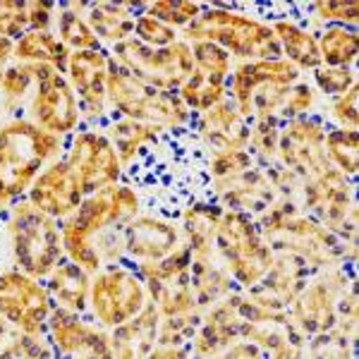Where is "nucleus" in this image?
Returning a JSON list of instances; mask_svg holds the SVG:
<instances>
[{
	"label": "nucleus",
	"instance_id": "nucleus-27",
	"mask_svg": "<svg viewBox=\"0 0 359 359\" xmlns=\"http://www.w3.org/2000/svg\"><path fill=\"white\" fill-rule=\"evenodd\" d=\"M13 57H17V62H41V65L55 67L57 72L65 74L67 72V62H69V50L62 46L60 39L53 32H39V29H29L27 34H22L15 41Z\"/></svg>",
	"mask_w": 359,
	"mask_h": 359
},
{
	"label": "nucleus",
	"instance_id": "nucleus-14",
	"mask_svg": "<svg viewBox=\"0 0 359 359\" xmlns=\"http://www.w3.org/2000/svg\"><path fill=\"white\" fill-rule=\"evenodd\" d=\"M326 130V123L318 115H304L280 123V142L276 156L278 165L287 168L302 182L333 168L323 151Z\"/></svg>",
	"mask_w": 359,
	"mask_h": 359
},
{
	"label": "nucleus",
	"instance_id": "nucleus-23",
	"mask_svg": "<svg viewBox=\"0 0 359 359\" xmlns=\"http://www.w3.org/2000/svg\"><path fill=\"white\" fill-rule=\"evenodd\" d=\"M158 309L149 302L135 318L113 328V335H108L113 359H147L158 343Z\"/></svg>",
	"mask_w": 359,
	"mask_h": 359
},
{
	"label": "nucleus",
	"instance_id": "nucleus-21",
	"mask_svg": "<svg viewBox=\"0 0 359 359\" xmlns=\"http://www.w3.org/2000/svg\"><path fill=\"white\" fill-rule=\"evenodd\" d=\"M184 245L180 228L161 218L142 216L130 221L125 228V252L139 264H154L170 257L175 249Z\"/></svg>",
	"mask_w": 359,
	"mask_h": 359
},
{
	"label": "nucleus",
	"instance_id": "nucleus-24",
	"mask_svg": "<svg viewBox=\"0 0 359 359\" xmlns=\"http://www.w3.org/2000/svg\"><path fill=\"white\" fill-rule=\"evenodd\" d=\"M273 29L278 43H280V53L290 62L292 67H297L299 72H314L316 67H321V57H318V43L316 34L311 29H304L297 25L290 17L269 22Z\"/></svg>",
	"mask_w": 359,
	"mask_h": 359
},
{
	"label": "nucleus",
	"instance_id": "nucleus-33",
	"mask_svg": "<svg viewBox=\"0 0 359 359\" xmlns=\"http://www.w3.org/2000/svg\"><path fill=\"white\" fill-rule=\"evenodd\" d=\"M278 142H280V120L278 118H259L249 123V142L247 151L254 161L264 165H273L278 156Z\"/></svg>",
	"mask_w": 359,
	"mask_h": 359
},
{
	"label": "nucleus",
	"instance_id": "nucleus-4",
	"mask_svg": "<svg viewBox=\"0 0 359 359\" xmlns=\"http://www.w3.org/2000/svg\"><path fill=\"white\" fill-rule=\"evenodd\" d=\"M184 41H208L228 50L237 60H278L283 57L273 29L252 15L228 5H204L199 17L184 27Z\"/></svg>",
	"mask_w": 359,
	"mask_h": 359
},
{
	"label": "nucleus",
	"instance_id": "nucleus-41",
	"mask_svg": "<svg viewBox=\"0 0 359 359\" xmlns=\"http://www.w3.org/2000/svg\"><path fill=\"white\" fill-rule=\"evenodd\" d=\"M0 359H53V347L43 340V335L20 333L0 352Z\"/></svg>",
	"mask_w": 359,
	"mask_h": 359
},
{
	"label": "nucleus",
	"instance_id": "nucleus-34",
	"mask_svg": "<svg viewBox=\"0 0 359 359\" xmlns=\"http://www.w3.org/2000/svg\"><path fill=\"white\" fill-rule=\"evenodd\" d=\"M189 46H192L194 69H201V72L211 74V77L228 82L230 72H233V57H230L228 50L208 41H194Z\"/></svg>",
	"mask_w": 359,
	"mask_h": 359
},
{
	"label": "nucleus",
	"instance_id": "nucleus-16",
	"mask_svg": "<svg viewBox=\"0 0 359 359\" xmlns=\"http://www.w3.org/2000/svg\"><path fill=\"white\" fill-rule=\"evenodd\" d=\"M65 161L77 175L84 194L113 187V184H118L120 172H123V163L115 154L111 139L94 130L74 135Z\"/></svg>",
	"mask_w": 359,
	"mask_h": 359
},
{
	"label": "nucleus",
	"instance_id": "nucleus-1",
	"mask_svg": "<svg viewBox=\"0 0 359 359\" xmlns=\"http://www.w3.org/2000/svg\"><path fill=\"white\" fill-rule=\"evenodd\" d=\"M254 221L271 252L297 257L311 271L335 269L347 262L345 242L290 199H276Z\"/></svg>",
	"mask_w": 359,
	"mask_h": 359
},
{
	"label": "nucleus",
	"instance_id": "nucleus-49",
	"mask_svg": "<svg viewBox=\"0 0 359 359\" xmlns=\"http://www.w3.org/2000/svg\"><path fill=\"white\" fill-rule=\"evenodd\" d=\"M13 50H15V41L0 36V79H3L5 69H8V60L13 57Z\"/></svg>",
	"mask_w": 359,
	"mask_h": 359
},
{
	"label": "nucleus",
	"instance_id": "nucleus-31",
	"mask_svg": "<svg viewBox=\"0 0 359 359\" xmlns=\"http://www.w3.org/2000/svg\"><path fill=\"white\" fill-rule=\"evenodd\" d=\"M323 151L335 170H340L345 177L355 180L359 168V132L328 127L323 139Z\"/></svg>",
	"mask_w": 359,
	"mask_h": 359
},
{
	"label": "nucleus",
	"instance_id": "nucleus-50",
	"mask_svg": "<svg viewBox=\"0 0 359 359\" xmlns=\"http://www.w3.org/2000/svg\"><path fill=\"white\" fill-rule=\"evenodd\" d=\"M5 333H8V321L0 316V345H3V340H5Z\"/></svg>",
	"mask_w": 359,
	"mask_h": 359
},
{
	"label": "nucleus",
	"instance_id": "nucleus-17",
	"mask_svg": "<svg viewBox=\"0 0 359 359\" xmlns=\"http://www.w3.org/2000/svg\"><path fill=\"white\" fill-rule=\"evenodd\" d=\"M29 204L36 206L46 216L55 221H65L79 208L84 199V189L79 184L74 170L67 165V161H55L34 180L29 187Z\"/></svg>",
	"mask_w": 359,
	"mask_h": 359
},
{
	"label": "nucleus",
	"instance_id": "nucleus-51",
	"mask_svg": "<svg viewBox=\"0 0 359 359\" xmlns=\"http://www.w3.org/2000/svg\"><path fill=\"white\" fill-rule=\"evenodd\" d=\"M74 359H113V355H94V357H74Z\"/></svg>",
	"mask_w": 359,
	"mask_h": 359
},
{
	"label": "nucleus",
	"instance_id": "nucleus-12",
	"mask_svg": "<svg viewBox=\"0 0 359 359\" xmlns=\"http://www.w3.org/2000/svg\"><path fill=\"white\" fill-rule=\"evenodd\" d=\"M149 304V292L139 273L111 266L94 273L89 290V306L96 323L103 328H118L135 318Z\"/></svg>",
	"mask_w": 359,
	"mask_h": 359
},
{
	"label": "nucleus",
	"instance_id": "nucleus-29",
	"mask_svg": "<svg viewBox=\"0 0 359 359\" xmlns=\"http://www.w3.org/2000/svg\"><path fill=\"white\" fill-rule=\"evenodd\" d=\"M161 127L156 125H147V123H137V120H130V118H120L111 123L108 127V139H111L115 154H118L120 163L123 165H130L135 161V156L144 144H151L158 139L161 135Z\"/></svg>",
	"mask_w": 359,
	"mask_h": 359
},
{
	"label": "nucleus",
	"instance_id": "nucleus-35",
	"mask_svg": "<svg viewBox=\"0 0 359 359\" xmlns=\"http://www.w3.org/2000/svg\"><path fill=\"white\" fill-rule=\"evenodd\" d=\"M311 20L323 27H355L359 22V3L357 0H318L311 5Z\"/></svg>",
	"mask_w": 359,
	"mask_h": 359
},
{
	"label": "nucleus",
	"instance_id": "nucleus-43",
	"mask_svg": "<svg viewBox=\"0 0 359 359\" xmlns=\"http://www.w3.org/2000/svg\"><path fill=\"white\" fill-rule=\"evenodd\" d=\"M27 32H29L27 3L0 0V36L13 41V39H20Z\"/></svg>",
	"mask_w": 359,
	"mask_h": 359
},
{
	"label": "nucleus",
	"instance_id": "nucleus-2",
	"mask_svg": "<svg viewBox=\"0 0 359 359\" xmlns=\"http://www.w3.org/2000/svg\"><path fill=\"white\" fill-rule=\"evenodd\" d=\"M139 211V196L127 184H113V187L98 189L86 194L77 211L65 218L60 225L62 247L72 264L84 269L86 273H98L101 262L96 259L91 242L101 233L111 228H120L135 221Z\"/></svg>",
	"mask_w": 359,
	"mask_h": 359
},
{
	"label": "nucleus",
	"instance_id": "nucleus-19",
	"mask_svg": "<svg viewBox=\"0 0 359 359\" xmlns=\"http://www.w3.org/2000/svg\"><path fill=\"white\" fill-rule=\"evenodd\" d=\"M242 328H245V311H242L240 304V294L233 292L223 302L213 304L206 311V316H201V323L192 338L189 355H194L196 359L218 355L225 347L240 343Z\"/></svg>",
	"mask_w": 359,
	"mask_h": 359
},
{
	"label": "nucleus",
	"instance_id": "nucleus-11",
	"mask_svg": "<svg viewBox=\"0 0 359 359\" xmlns=\"http://www.w3.org/2000/svg\"><path fill=\"white\" fill-rule=\"evenodd\" d=\"M352 280L355 278L347 276L343 266L326 269L314 280H306L304 290L297 294V299L287 309L292 326L306 340L333 331L338 326L340 302H343L345 292H350L355 287Z\"/></svg>",
	"mask_w": 359,
	"mask_h": 359
},
{
	"label": "nucleus",
	"instance_id": "nucleus-25",
	"mask_svg": "<svg viewBox=\"0 0 359 359\" xmlns=\"http://www.w3.org/2000/svg\"><path fill=\"white\" fill-rule=\"evenodd\" d=\"M46 280H48L46 290H48L50 299L57 304V309L72 311V314H82L86 309V304H89L91 280L84 269H79V266L72 264L69 259H62Z\"/></svg>",
	"mask_w": 359,
	"mask_h": 359
},
{
	"label": "nucleus",
	"instance_id": "nucleus-7",
	"mask_svg": "<svg viewBox=\"0 0 359 359\" xmlns=\"http://www.w3.org/2000/svg\"><path fill=\"white\" fill-rule=\"evenodd\" d=\"M108 101L123 118L156 125L161 130L184 127L192 120V113L177 94L139 82L113 57L108 65Z\"/></svg>",
	"mask_w": 359,
	"mask_h": 359
},
{
	"label": "nucleus",
	"instance_id": "nucleus-38",
	"mask_svg": "<svg viewBox=\"0 0 359 359\" xmlns=\"http://www.w3.org/2000/svg\"><path fill=\"white\" fill-rule=\"evenodd\" d=\"M311 82H314V89L321 91L323 96H340L345 94L347 89L357 84V69L355 67H316L311 72Z\"/></svg>",
	"mask_w": 359,
	"mask_h": 359
},
{
	"label": "nucleus",
	"instance_id": "nucleus-37",
	"mask_svg": "<svg viewBox=\"0 0 359 359\" xmlns=\"http://www.w3.org/2000/svg\"><path fill=\"white\" fill-rule=\"evenodd\" d=\"M257 168L254 156L242 149V151H218L211 154L208 158V172H211L213 182H225V180H233L242 172Z\"/></svg>",
	"mask_w": 359,
	"mask_h": 359
},
{
	"label": "nucleus",
	"instance_id": "nucleus-6",
	"mask_svg": "<svg viewBox=\"0 0 359 359\" xmlns=\"http://www.w3.org/2000/svg\"><path fill=\"white\" fill-rule=\"evenodd\" d=\"M8 235L17 271L36 280L48 278L55 266L65 259L57 221L41 213L29 201L15 204L8 221Z\"/></svg>",
	"mask_w": 359,
	"mask_h": 359
},
{
	"label": "nucleus",
	"instance_id": "nucleus-3",
	"mask_svg": "<svg viewBox=\"0 0 359 359\" xmlns=\"http://www.w3.org/2000/svg\"><path fill=\"white\" fill-rule=\"evenodd\" d=\"M62 139L32 120H10L0 127V206L29 192L50 163L60 161Z\"/></svg>",
	"mask_w": 359,
	"mask_h": 359
},
{
	"label": "nucleus",
	"instance_id": "nucleus-44",
	"mask_svg": "<svg viewBox=\"0 0 359 359\" xmlns=\"http://www.w3.org/2000/svg\"><path fill=\"white\" fill-rule=\"evenodd\" d=\"M32 82H34L32 67L25 65V62H17V65L5 69L3 79H0V89L10 98H22L29 91Z\"/></svg>",
	"mask_w": 359,
	"mask_h": 359
},
{
	"label": "nucleus",
	"instance_id": "nucleus-22",
	"mask_svg": "<svg viewBox=\"0 0 359 359\" xmlns=\"http://www.w3.org/2000/svg\"><path fill=\"white\" fill-rule=\"evenodd\" d=\"M196 132H199L201 142L211 149V154L242 151L249 142V120L237 113L230 98H223L221 103L201 113Z\"/></svg>",
	"mask_w": 359,
	"mask_h": 359
},
{
	"label": "nucleus",
	"instance_id": "nucleus-40",
	"mask_svg": "<svg viewBox=\"0 0 359 359\" xmlns=\"http://www.w3.org/2000/svg\"><path fill=\"white\" fill-rule=\"evenodd\" d=\"M135 39L149 48H168L177 41V29L154 20L147 13H142L135 20Z\"/></svg>",
	"mask_w": 359,
	"mask_h": 359
},
{
	"label": "nucleus",
	"instance_id": "nucleus-48",
	"mask_svg": "<svg viewBox=\"0 0 359 359\" xmlns=\"http://www.w3.org/2000/svg\"><path fill=\"white\" fill-rule=\"evenodd\" d=\"M147 359H192L187 347H154Z\"/></svg>",
	"mask_w": 359,
	"mask_h": 359
},
{
	"label": "nucleus",
	"instance_id": "nucleus-32",
	"mask_svg": "<svg viewBox=\"0 0 359 359\" xmlns=\"http://www.w3.org/2000/svg\"><path fill=\"white\" fill-rule=\"evenodd\" d=\"M84 3H67L57 17V39L69 53L79 50H101V41L94 36V32L86 25V20L79 15Z\"/></svg>",
	"mask_w": 359,
	"mask_h": 359
},
{
	"label": "nucleus",
	"instance_id": "nucleus-15",
	"mask_svg": "<svg viewBox=\"0 0 359 359\" xmlns=\"http://www.w3.org/2000/svg\"><path fill=\"white\" fill-rule=\"evenodd\" d=\"M53 311L46 285L22 271L0 273V316L20 333L43 335L48 316Z\"/></svg>",
	"mask_w": 359,
	"mask_h": 359
},
{
	"label": "nucleus",
	"instance_id": "nucleus-10",
	"mask_svg": "<svg viewBox=\"0 0 359 359\" xmlns=\"http://www.w3.org/2000/svg\"><path fill=\"white\" fill-rule=\"evenodd\" d=\"M302 208L311 218L340 237L345 245H355L357 233V201H355V182L345 177L340 170L328 168L321 175L302 182Z\"/></svg>",
	"mask_w": 359,
	"mask_h": 359
},
{
	"label": "nucleus",
	"instance_id": "nucleus-42",
	"mask_svg": "<svg viewBox=\"0 0 359 359\" xmlns=\"http://www.w3.org/2000/svg\"><path fill=\"white\" fill-rule=\"evenodd\" d=\"M359 84H355L352 89H347L345 94L331 98V106H328V113H331L335 127L340 130H355L359 127Z\"/></svg>",
	"mask_w": 359,
	"mask_h": 359
},
{
	"label": "nucleus",
	"instance_id": "nucleus-30",
	"mask_svg": "<svg viewBox=\"0 0 359 359\" xmlns=\"http://www.w3.org/2000/svg\"><path fill=\"white\" fill-rule=\"evenodd\" d=\"M177 96L189 108V113L194 111L201 115L216 103H221L223 98H228V82L211 77V74L201 72V69H194L187 77V82L180 86Z\"/></svg>",
	"mask_w": 359,
	"mask_h": 359
},
{
	"label": "nucleus",
	"instance_id": "nucleus-45",
	"mask_svg": "<svg viewBox=\"0 0 359 359\" xmlns=\"http://www.w3.org/2000/svg\"><path fill=\"white\" fill-rule=\"evenodd\" d=\"M27 13H29V29L50 32V22H53V13H55L53 3H39V0H29Z\"/></svg>",
	"mask_w": 359,
	"mask_h": 359
},
{
	"label": "nucleus",
	"instance_id": "nucleus-36",
	"mask_svg": "<svg viewBox=\"0 0 359 359\" xmlns=\"http://www.w3.org/2000/svg\"><path fill=\"white\" fill-rule=\"evenodd\" d=\"M201 8H204L201 3H187V0H158V3L147 5V15L172 29H184L199 17Z\"/></svg>",
	"mask_w": 359,
	"mask_h": 359
},
{
	"label": "nucleus",
	"instance_id": "nucleus-46",
	"mask_svg": "<svg viewBox=\"0 0 359 359\" xmlns=\"http://www.w3.org/2000/svg\"><path fill=\"white\" fill-rule=\"evenodd\" d=\"M206 359H264V352L259 347H254L247 340H240V343H233L230 347H225L218 355H211Z\"/></svg>",
	"mask_w": 359,
	"mask_h": 359
},
{
	"label": "nucleus",
	"instance_id": "nucleus-28",
	"mask_svg": "<svg viewBox=\"0 0 359 359\" xmlns=\"http://www.w3.org/2000/svg\"><path fill=\"white\" fill-rule=\"evenodd\" d=\"M318 57L326 67H355L359 55V36L355 27H323L316 36Z\"/></svg>",
	"mask_w": 359,
	"mask_h": 359
},
{
	"label": "nucleus",
	"instance_id": "nucleus-13",
	"mask_svg": "<svg viewBox=\"0 0 359 359\" xmlns=\"http://www.w3.org/2000/svg\"><path fill=\"white\" fill-rule=\"evenodd\" d=\"M29 67H32L34 82H36V94L32 101V123L57 137L77 130L79 120H82V108H79V98L65 74L50 65H41V62H32Z\"/></svg>",
	"mask_w": 359,
	"mask_h": 359
},
{
	"label": "nucleus",
	"instance_id": "nucleus-39",
	"mask_svg": "<svg viewBox=\"0 0 359 359\" xmlns=\"http://www.w3.org/2000/svg\"><path fill=\"white\" fill-rule=\"evenodd\" d=\"M316 106V89L311 82L306 79H297L285 94V101H283L280 115L278 120L285 123V120H294V118H304V115H311Z\"/></svg>",
	"mask_w": 359,
	"mask_h": 359
},
{
	"label": "nucleus",
	"instance_id": "nucleus-8",
	"mask_svg": "<svg viewBox=\"0 0 359 359\" xmlns=\"http://www.w3.org/2000/svg\"><path fill=\"white\" fill-rule=\"evenodd\" d=\"M216 252L235 285H257L273 264V252L266 247L259 225L252 216L223 208L216 228Z\"/></svg>",
	"mask_w": 359,
	"mask_h": 359
},
{
	"label": "nucleus",
	"instance_id": "nucleus-5",
	"mask_svg": "<svg viewBox=\"0 0 359 359\" xmlns=\"http://www.w3.org/2000/svg\"><path fill=\"white\" fill-rule=\"evenodd\" d=\"M302 72L285 57L278 60H240L228 77V94L245 120L278 118L287 89Z\"/></svg>",
	"mask_w": 359,
	"mask_h": 359
},
{
	"label": "nucleus",
	"instance_id": "nucleus-26",
	"mask_svg": "<svg viewBox=\"0 0 359 359\" xmlns=\"http://www.w3.org/2000/svg\"><path fill=\"white\" fill-rule=\"evenodd\" d=\"M86 25L98 41L113 46L127 41L135 34V20L130 3H91L86 5Z\"/></svg>",
	"mask_w": 359,
	"mask_h": 359
},
{
	"label": "nucleus",
	"instance_id": "nucleus-20",
	"mask_svg": "<svg viewBox=\"0 0 359 359\" xmlns=\"http://www.w3.org/2000/svg\"><path fill=\"white\" fill-rule=\"evenodd\" d=\"M48 338L50 345L62 357H94V355H111V338L96 326H89L79 318V314L65 309H53L48 316Z\"/></svg>",
	"mask_w": 359,
	"mask_h": 359
},
{
	"label": "nucleus",
	"instance_id": "nucleus-9",
	"mask_svg": "<svg viewBox=\"0 0 359 359\" xmlns=\"http://www.w3.org/2000/svg\"><path fill=\"white\" fill-rule=\"evenodd\" d=\"M111 57L139 82L172 94H177L180 86L194 72L192 46L187 41H175L168 48H149L137 39H127L113 46Z\"/></svg>",
	"mask_w": 359,
	"mask_h": 359
},
{
	"label": "nucleus",
	"instance_id": "nucleus-18",
	"mask_svg": "<svg viewBox=\"0 0 359 359\" xmlns=\"http://www.w3.org/2000/svg\"><path fill=\"white\" fill-rule=\"evenodd\" d=\"M108 65L106 50H79L69 53L67 82L79 98V108L86 118H103L108 103Z\"/></svg>",
	"mask_w": 359,
	"mask_h": 359
},
{
	"label": "nucleus",
	"instance_id": "nucleus-47",
	"mask_svg": "<svg viewBox=\"0 0 359 359\" xmlns=\"http://www.w3.org/2000/svg\"><path fill=\"white\" fill-rule=\"evenodd\" d=\"M306 343H309V340H304V338L283 343L280 347L271 350V359H309V355H306Z\"/></svg>",
	"mask_w": 359,
	"mask_h": 359
}]
</instances>
